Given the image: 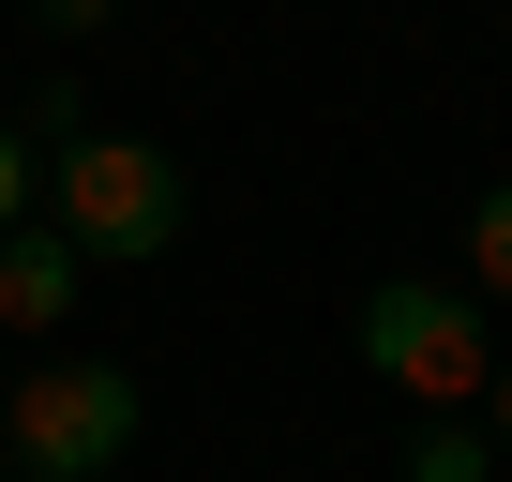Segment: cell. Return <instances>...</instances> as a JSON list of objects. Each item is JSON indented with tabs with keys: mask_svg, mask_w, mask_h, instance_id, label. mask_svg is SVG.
<instances>
[{
	"mask_svg": "<svg viewBox=\"0 0 512 482\" xmlns=\"http://www.w3.org/2000/svg\"><path fill=\"white\" fill-rule=\"evenodd\" d=\"M347 347H362L422 422L497 392V332H482V302H467V287H422V272H377V287H362V317H347Z\"/></svg>",
	"mask_w": 512,
	"mask_h": 482,
	"instance_id": "2",
	"label": "cell"
},
{
	"mask_svg": "<svg viewBox=\"0 0 512 482\" xmlns=\"http://www.w3.org/2000/svg\"><path fill=\"white\" fill-rule=\"evenodd\" d=\"M0 422H16L31 482H106L136 452V362H31L16 392H0Z\"/></svg>",
	"mask_w": 512,
	"mask_h": 482,
	"instance_id": "3",
	"label": "cell"
},
{
	"mask_svg": "<svg viewBox=\"0 0 512 482\" xmlns=\"http://www.w3.org/2000/svg\"><path fill=\"white\" fill-rule=\"evenodd\" d=\"M76 287H91V257H76L61 226H16V241H0V332H16V347H31V332H61V317H76Z\"/></svg>",
	"mask_w": 512,
	"mask_h": 482,
	"instance_id": "4",
	"label": "cell"
},
{
	"mask_svg": "<svg viewBox=\"0 0 512 482\" xmlns=\"http://www.w3.org/2000/svg\"><path fill=\"white\" fill-rule=\"evenodd\" d=\"M467 272L512 302V181H482V211H467Z\"/></svg>",
	"mask_w": 512,
	"mask_h": 482,
	"instance_id": "7",
	"label": "cell"
},
{
	"mask_svg": "<svg viewBox=\"0 0 512 482\" xmlns=\"http://www.w3.org/2000/svg\"><path fill=\"white\" fill-rule=\"evenodd\" d=\"M31 16H46V31H61V46H91V31H106V16H121V0H31Z\"/></svg>",
	"mask_w": 512,
	"mask_h": 482,
	"instance_id": "8",
	"label": "cell"
},
{
	"mask_svg": "<svg viewBox=\"0 0 512 482\" xmlns=\"http://www.w3.org/2000/svg\"><path fill=\"white\" fill-rule=\"evenodd\" d=\"M16 226H46V151L0 121V241H16Z\"/></svg>",
	"mask_w": 512,
	"mask_h": 482,
	"instance_id": "6",
	"label": "cell"
},
{
	"mask_svg": "<svg viewBox=\"0 0 512 482\" xmlns=\"http://www.w3.org/2000/svg\"><path fill=\"white\" fill-rule=\"evenodd\" d=\"M482 437H497V452H512V362H497V392H482Z\"/></svg>",
	"mask_w": 512,
	"mask_h": 482,
	"instance_id": "9",
	"label": "cell"
},
{
	"mask_svg": "<svg viewBox=\"0 0 512 482\" xmlns=\"http://www.w3.org/2000/svg\"><path fill=\"white\" fill-rule=\"evenodd\" d=\"M392 482H497V437H482V407H437V422H407Z\"/></svg>",
	"mask_w": 512,
	"mask_h": 482,
	"instance_id": "5",
	"label": "cell"
},
{
	"mask_svg": "<svg viewBox=\"0 0 512 482\" xmlns=\"http://www.w3.org/2000/svg\"><path fill=\"white\" fill-rule=\"evenodd\" d=\"M46 226L76 241V257H121V272H151L166 241H181V166H166L151 136L91 121V136H61V151H46Z\"/></svg>",
	"mask_w": 512,
	"mask_h": 482,
	"instance_id": "1",
	"label": "cell"
}]
</instances>
